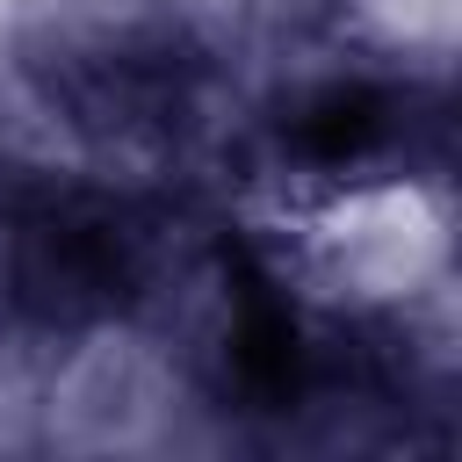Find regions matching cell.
Masks as SVG:
<instances>
[{
  "instance_id": "1",
  "label": "cell",
  "mask_w": 462,
  "mask_h": 462,
  "mask_svg": "<svg viewBox=\"0 0 462 462\" xmlns=\"http://www.w3.org/2000/svg\"><path fill=\"white\" fill-rule=\"evenodd\" d=\"M455 94L440 65L390 51H303L282 87L245 108L238 159L282 209H361L448 173Z\"/></svg>"
},
{
  "instance_id": "2",
  "label": "cell",
  "mask_w": 462,
  "mask_h": 462,
  "mask_svg": "<svg viewBox=\"0 0 462 462\" xmlns=\"http://www.w3.org/2000/svg\"><path fill=\"white\" fill-rule=\"evenodd\" d=\"M14 79L94 159L166 166L209 137L224 58L173 0H58L14 36Z\"/></svg>"
},
{
  "instance_id": "3",
  "label": "cell",
  "mask_w": 462,
  "mask_h": 462,
  "mask_svg": "<svg viewBox=\"0 0 462 462\" xmlns=\"http://www.w3.org/2000/svg\"><path fill=\"white\" fill-rule=\"evenodd\" d=\"M245 14H253V29H260L274 51L303 58V51L339 43V29L354 22V0H245Z\"/></svg>"
}]
</instances>
